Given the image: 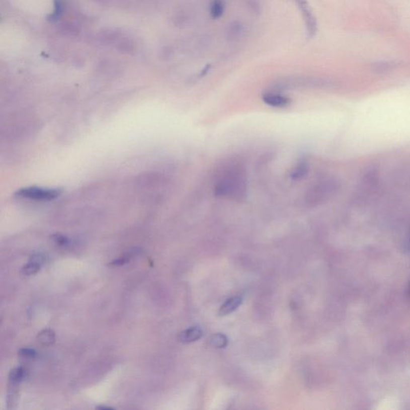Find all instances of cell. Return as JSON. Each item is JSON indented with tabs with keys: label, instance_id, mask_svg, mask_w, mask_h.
I'll use <instances>...</instances> for the list:
<instances>
[{
	"label": "cell",
	"instance_id": "cell-11",
	"mask_svg": "<svg viewBox=\"0 0 410 410\" xmlns=\"http://www.w3.org/2000/svg\"><path fill=\"white\" fill-rule=\"evenodd\" d=\"M242 32H243V27H242L241 24L233 23L232 25H230L228 35L232 39L239 37L241 35Z\"/></svg>",
	"mask_w": 410,
	"mask_h": 410
},
{
	"label": "cell",
	"instance_id": "cell-14",
	"mask_svg": "<svg viewBox=\"0 0 410 410\" xmlns=\"http://www.w3.org/2000/svg\"><path fill=\"white\" fill-rule=\"evenodd\" d=\"M130 256L129 255H126L124 256V257H121L120 258H118V259L115 260V261H112L111 265H116V266H120V265H124L125 264L128 263L130 261Z\"/></svg>",
	"mask_w": 410,
	"mask_h": 410
},
{
	"label": "cell",
	"instance_id": "cell-13",
	"mask_svg": "<svg viewBox=\"0 0 410 410\" xmlns=\"http://www.w3.org/2000/svg\"><path fill=\"white\" fill-rule=\"evenodd\" d=\"M54 241L59 246L67 245L68 243L69 239L66 236L62 235H55L53 236Z\"/></svg>",
	"mask_w": 410,
	"mask_h": 410
},
{
	"label": "cell",
	"instance_id": "cell-6",
	"mask_svg": "<svg viewBox=\"0 0 410 410\" xmlns=\"http://www.w3.org/2000/svg\"><path fill=\"white\" fill-rule=\"evenodd\" d=\"M37 339L43 346H50L55 342V335L53 330L50 329L42 330L37 336Z\"/></svg>",
	"mask_w": 410,
	"mask_h": 410
},
{
	"label": "cell",
	"instance_id": "cell-7",
	"mask_svg": "<svg viewBox=\"0 0 410 410\" xmlns=\"http://www.w3.org/2000/svg\"><path fill=\"white\" fill-rule=\"evenodd\" d=\"M25 376V370L23 367H16L12 369L9 373V384L10 385H19L23 381Z\"/></svg>",
	"mask_w": 410,
	"mask_h": 410
},
{
	"label": "cell",
	"instance_id": "cell-12",
	"mask_svg": "<svg viewBox=\"0 0 410 410\" xmlns=\"http://www.w3.org/2000/svg\"><path fill=\"white\" fill-rule=\"evenodd\" d=\"M19 354L20 357H24V358H28V359H32L36 357V351L33 349H30V348H24L19 351Z\"/></svg>",
	"mask_w": 410,
	"mask_h": 410
},
{
	"label": "cell",
	"instance_id": "cell-8",
	"mask_svg": "<svg viewBox=\"0 0 410 410\" xmlns=\"http://www.w3.org/2000/svg\"><path fill=\"white\" fill-rule=\"evenodd\" d=\"M40 264L36 261L30 260L28 264H26L24 267L22 268V273L25 276H32L36 274L41 268Z\"/></svg>",
	"mask_w": 410,
	"mask_h": 410
},
{
	"label": "cell",
	"instance_id": "cell-1",
	"mask_svg": "<svg viewBox=\"0 0 410 410\" xmlns=\"http://www.w3.org/2000/svg\"><path fill=\"white\" fill-rule=\"evenodd\" d=\"M60 189H48L41 187H28L20 189L16 193V196L20 198L39 200V201H50L57 198L60 196Z\"/></svg>",
	"mask_w": 410,
	"mask_h": 410
},
{
	"label": "cell",
	"instance_id": "cell-2",
	"mask_svg": "<svg viewBox=\"0 0 410 410\" xmlns=\"http://www.w3.org/2000/svg\"><path fill=\"white\" fill-rule=\"evenodd\" d=\"M293 1L301 12L304 21L305 22L308 36L309 37H312L316 35L317 24H316V18L314 17L312 12L311 11L310 7L308 5L306 0H293Z\"/></svg>",
	"mask_w": 410,
	"mask_h": 410
},
{
	"label": "cell",
	"instance_id": "cell-5",
	"mask_svg": "<svg viewBox=\"0 0 410 410\" xmlns=\"http://www.w3.org/2000/svg\"><path fill=\"white\" fill-rule=\"evenodd\" d=\"M225 3L224 0H213L210 4L209 12L213 19H219L224 14Z\"/></svg>",
	"mask_w": 410,
	"mask_h": 410
},
{
	"label": "cell",
	"instance_id": "cell-3",
	"mask_svg": "<svg viewBox=\"0 0 410 410\" xmlns=\"http://www.w3.org/2000/svg\"><path fill=\"white\" fill-rule=\"evenodd\" d=\"M203 336V331L200 327H193L182 331L179 334L178 339L183 343H191L198 341Z\"/></svg>",
	"mask_w": 410,
	"mask_h": 410
},
{
	"label": "cell",
	"instance_id": "cell-16",
	"mask_svg": "<svg viewBox=\"0 0 410 410\" xmlns=\"http://www.w3.org/2000/svg\"><path fill=\"white\" fill-rule=\"evenodd\" d=\"M408 295L410 296V283H409V286H408Z\"/></svg>",
	"mask_w": 410,
	"mask_h": 410
},
{
	"label": "cell",
	"instance_id": "cell-4",
	"mask_svg": "<svg viewBox=\"0 0 410 410\" xmlns=\"http://www.w3.org/2000/svg\"><path fill=\"white\" fill-rule=\"evenodd\" d=\"M242 298L240 296H234L232 298L228 299L226 300L221 307H220V310H219V315L220 316H226L228 314L235 311L238 307L241 304Z\"/></svg>",
	"mask_w": 410,
	"mask_h": 410
},
{
	"label": "cell",
	"instance_id": "cell-9",
	"mask_svg": "<svg viewBox=\"0 0 410 410\" xmlns=\"http://www.w3.org/2000/svg\"><path fill=\"white\" fill-rule=\"evenodd\" d=\"M373 70L378 73H386L388 71H392L395 68V63L392 62H387V61H381L377 62L373 65Z\"/></svg>",
	"mask_w": 410,
	"mask_h": 410
},
{
	"label": "cell",
	"instance_id": "cell-10",
	"mask_svg": "<svg viewBox=\"0 0 410 410\" xmlns=\"http://www.w3.org/2000/svg\"><path fill=\"white\" fill-rule=\"evenodd\" d=\"M212 346L216 348H224L228 345V338L223 334H215L210 339Z\"/></svg>",
	"mask_w": 410,
	"mask_h": 410
},
{
	"label": "cell",
	"instance_id": "cell-15",
	"mask_svg": "<svg viewBox=\"0 0 410 410\" xmlns=\"http://www.w3.org/2000/svg\"><path fill=\"white\" fill-rule=\"evenodd\" d=\"M97 408H99V409H107V410L113 409V408H111V407L106 406H98L97 407Z\"/></svg>",
	"mask_w": 410,
	"mask_h": 410
}]
</instances>
